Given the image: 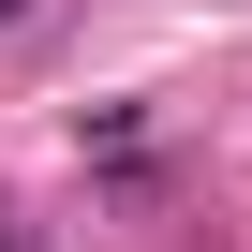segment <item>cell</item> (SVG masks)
I'll list each match as a JSON object with an SVG mask.
<instances>
[{"mask_svg": "<svg viewBox=\"0 0 252 252\" xmlns=\"http://www.w3.org/2000/svg\"><path fill=\"white\" fill-rule=\"evenodd\" d=\"M15 15H30V0H0V30H15Z\"/></svg>", "mask_w": 252, "mask_h": 252, "instance_id": "cell-1", "label": "cell"}]
</instances>
